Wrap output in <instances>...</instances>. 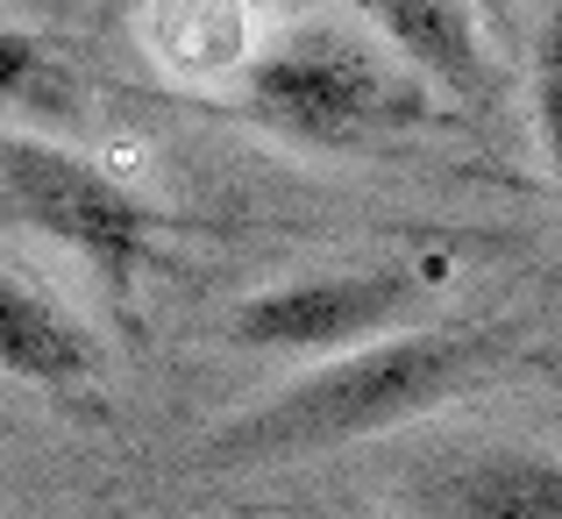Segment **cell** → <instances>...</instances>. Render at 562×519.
I'll use <instances>...</instances> for the list:
<instances>
[{
    "label": "cell",
    "instance_id": "obj_1",
    "mask_svg": "<svg viewBox=\"0 0 562 519\" xmlns=\"http://www.w3.org/2000/svg\"><path fill=\"white\" fill-rule=\"evenodd\" d=\"M513 328H398L371 349H349L292 377L278 398L249 406L243 420L206 435V463H300L349 441H371L384 427H406L449 398L477 392L506 370Z\"/></svg>",
    "mask_w": 562,
    "mask_h": 519
},
{
    "label": "cell",
    "instance_id": "obj_2",
    "mask_svg": "<svg viewBox=\"0 0 562 519\" xmlns=\"http://www.w3.org/2000/svg\"><path fill=\"white\" fill-rule=\"evenodd\" d=\"M249 108L292 143L342 150L371 128H392L413 114V86L392 57L378 50L371 29L349 22H300L257 57L249 71Z\"/></svg>",
    "mask_w": 562,
    "mask_h": 519
},
{
    "label": "cell",
    "instance_id": "obj_3",
    "mask_svg": "<svg viewBox=\"0 0 562 519\" xmlns=\"http://www.w3.org/2000/svg\"><path fill=\"white\" fill-rule=\"evenodd\" d=\"M0 192H8V214L22 221V228L93 257L108 278H128L136 257H143V242H150V214H143L108 171H93L86 157L57 150V143H43V136L0 143Z\"/></svg>",
    "mask_w": 562,
    "mask_h": 519
},
{
    "label": "cell",
    "instance_id": "obj_4",
    "mask_svg": "<svg viewBox=\"0 0 562 519\" xmlns=\"http://www.w3.org/2000/svg\"><path fill=\"white\" fill-rule=\"evenodd\" d=\"M413 306H420V278L406 263H371V271H321V278L249 292L228 328L243 349H285L328 363V356L384 342Z\"/></svg>",
    "mask_w": 562,
    "mask_h": 519
},
{
    "label": "cell",
    "instance_id": "obj_5",
    "mask_svg": "<svg viewBox=\"0 0 562 519\" xmlns=\"http://www.w3.org/2000/svg\"><path fill=\"white\" fill-rule=\"evenodd\" d=\"M398 506L413 519H562V455L555 449H463L406 477Z\"/></svg>",
    "mask_w": 562,
    "mask_h": 519
},
{
    "label": "cell",
    "instance_id": "obj_6",
    "mask_svg": "<svg viewBox=\"0 0 562 519\" xmlns=\"http://www.w3.org/2000/svg\"><path fill=\"white\" fill-rule=\"evenodd\" d=\"M371 36L392 43V57L427 86L477 93L484 86V29L470 0H349Z\"/></svg>",
    "mask_w": 562,
    "mask_h": 519
},
{
    "label": "cell",
    "instance_id": "obj_7",
    "mask_svg": "<svg viewBox=\"0 0 562 519\" xmlns=\"http://www.w3.org/2000/svg\"><path fill=\"white\" fill-rule=\"evenodd\" d=\"M0 363H8V377H22V384L71 392V384H86L100 370V349L43 285L8 278V285H0Z\"/></svg>",
    "mask_w": 562,
    "mask_h": 519
},
{
    "label": "cell",
    "instance_id": "obj_8",
    "mask_svg": "<svg viewBox=\"0 0 562 519\" xmlns=\"http://www.w3.org/2000/svg\"><path fill=\"white\" fill-rule=\"evenodd\" d=\"M150 36L171 71H221L243 57L249 14H243V0H157Z\"/></svg>",
    "mask_w": 562,
    "mask_h": 519
},
{
    "label": "cell",
    "instance_id": "obj_9",
    "mask_svg": "<svg viewBox=\"0 0 562 519\" xmlns=\"http://www.w3.org/2000/svg\"><path fill=\"white\" fill-rule=\"evenodd\" d=\"M535 136H541V157H549L555 185H562V0L549 8L535 36Z\"/></svg>",
    "mask_w": 562,
    "mask_h": 519
},
{
    "label": "cell",
    "instance_id": "obj_10",
    "mask_svg": "<svg viewBox=\"0 0 562 519\" xmlns=\"http://www.w3.org/2000/svg\"><path fill=\"white\" fill-rule=\"evenodd\" d=\"M0 71H8V100H14V108H22L29 93H43V86H50V57H43V43L22 36V29H8V36H0Z\"/></svg>",
    "mask_w": 562,
    "mask_h": 519
},
{
    "label": "cell",
    "instance_id": "obj_11",
    "mask_svg": "<svg viewBox=\"0 0 562 519\" xmlns=\"http://www.w3.org/2000/svg\"><path fill=\"white\" fill-rule=\"evenodd\" d=\"M470 8H492V14H506V8H513V0H470Z\"/></svg>",
    "mask_w": 562,
    "mask_h": 519
}]
</instances>
